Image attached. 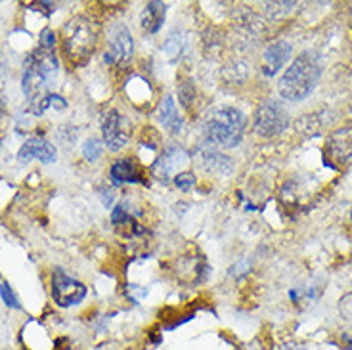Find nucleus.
<instances>
[{
    "label": "nucleus",
    "mask_w": 352,
    "mask_h": 350,
    "mask_svg": "<svg viewBox=\"0 0 352 350\" xmlns=\"http://www.w3.org/2000/svg\"><path fill=\"white\" fill-rule=\"evenodd\" d=\"M165 50H167L168 58H170L173 62L180 60V58H182V54L186 52V39L184 36L170 35L168 36L167 43H165Z\"/></svg>",
    "instance_id": "nucleus-18"
},
{
    "label": "nucleus",
    "mask_w": 352,
    "mask_h": 350,
    "mask_svg": "<svg viewBox=\"0 0 352 350\" xmlns=\"http://www.w3.org/2000/svg\"><path fill=\"white\" fill-rule=\"evenodd\" d=\"M102 136L109 151H121L131 140V123L119 109L109 107L100 117Z\"/></svg>",
    "instance_id": "nucleus-6"
},
{
    "label": "nucleus",
    "mask_w": 352,
    "mask_h": 350,
    "mask_svg": "<svg viewBox=\"0 0 352 350\" xmlns=\"http://www.w3.org/2000/svg\"><path fill=\"white\" fill-rule=\"evenodd\" d=\"M165 12H167V6L163 2H148L140 16L142 31L148 35H157L165 21Z\"/></svg>",
    "instance_id": "nucleus-15"
},
{
    "label": "nucleus",
    "mask_w": 352,
    "mask_h": 350,
    "mask_svg": "<svg viewBox=\"0 0 352 350\" xmlns=\"http://www.w3.org/2000/svg\"><path fill=\"white\" fill-rule=\"evenodd\" d=\"M4 113H6V105H4V104H2V102H0V119L4 117Z\"/></svg>",
    "instance_id": "nucleus-25"
},
{
    "label": "nucleus",
    "mask_w": 352,
    "mask_h": 350,
    "mask_svg": "<svg viewBox=\"0 0 352 350\" xmlns=\"http://www.w3.org/2000/svg\"><path fill=\"white\" fill-rule=\"evenodd\" d=\"M173 182L178 190L182 192H192L197 184V178H195L194 173H178V175L173 178Z\"/></svg>",
    "instance_id": "nucleus-19"
},
{
    "label": "nucleus",
    "mask_w": 352,
    "mask_h": 350,
    "mask_svg": "<svg viewBox=\"0 0 352 350\" xmlns=\"http://www.w3.org/2000/svg\"><path fill=\"white\" fill-rule=\"evenodd\" d=\"M82 155L88 159V161H96L100 155H102V142L98 138H90V140L85 142L82 146Z\"/></svg>",
    "instance_id": "nucleus-21"
},
{
    "label": "nucleus",
    "mask_w": 352,
    "mask_h": 350,
    "mask_svg": "<svg viewBox=\"0 0 352 350\" xmlns=\"http://www.w3.org/2000/svg\"><path fill=\"white\" fill-rule=\"evenodd\" d=\"M253 127L261 138H274L289 127V111L278 100H264L256 107Z\"/></svg>",
    "instance_id": "nucleus-5"
},
{
    "label": "nucleus",
    "mask_w": 352,
    "mask_h": 350,
    "mask_svg": "<svg viewBox=\"0 0 352 350\" xmlns=\"http://www.w3.org/2000/svg\"><path fill=\"white\" fill-rule=\"evenodd\" d=\"M87 285L80 283L79 280H75L69 274H65L62 268H56L52 272V298L58 307H77L79 303L87 298Z\"/></svg>",
    "instance_id": "nucleus-8"
},
{
    "label": "nucleus",
    "mask_w": 352,
    "mask_h": 350,
    "mask_svg": "<svg viewBox=\"0 0 352 350\" xmlns=\"http://www.w3.org/2000/svg\"><path fill=\"white\" fill-rule=\"evenodd\" d=\"M247 119L243 111L232 105H219L205 115L201 124L203 136L219 148H236L243 140Z\"/></svg>",
    "instance_id": "nucleus-3"
},
{
    "label": "nucleus",
    "mask_w": 352,
    "mask_h": 350,
    "mask_svg": "<svg viewBox=\"0 0 352 350\" xmlns=\"http://www.w3.org/2000/svg\"><path fill=\"white\" fill-rule=\"evenodd\" d=\"M58 71H60V63H58V56L54 52V48L36 46L35 52L27 58L21 87L31 104L33 113H36L38 105L50 94V85L58 77Z\"/></svg>",
    "instance_id": "nucleus-1"
},
{
    "label": "nucleus",
    "mask_w": 352,
    "mask_h": 350,
    "mask_svg": "<svg viewBox=\"0 0 352 350\" xmlns=\"http://www.w3.org/2000/svg\"><path fill=\"white\" fill-rule=\"evenodd\" d=\"M157 121L161 127H165L170 134H178V132L182 131V117L180 113L176 111V105L173 96H165L163 98V102L159 104V111H157Z\"/></svg>",
    "instance_id": "nucleus-16"
},
{
    "label": "nucleus",
    "mask_w": 352,
    "mask_h": 350,
    "mask_svg": "<svg viewBox=\"0 0 352 350\" xmlns=\"http://www.w3.org/2000/svg\"><path fill=\"white\" fill-rule=\"evenodd\" d=\"M0 297H2L4 305L8 308H14V310H19V308H21V303H19L18 297H16V293L12 291V287H10L6 281L0 283Z\"/></svg>",
    "instance_id": "nucleus-20"
},
{
    "label": "nucleus",
    "mask_w": 352,
    "mask_h": 350,
    "mask_svg": "<svg viewBox=\"0 0 352 350\" xmlns=\"http://www.w3.org/2000/svg\"><path fill=\"white\" fill-rule=\"evenodd\" d=\"M178 100H180V104H182V107H184L186 111H190V109L194 107L195 87L192 80H186V83H182V85L178 87Z\"/></svg>",
    "instance_id": "nucleus-17"
},
{
    "label": "nucleus",
    "mask_w": 352,
    "mask_h": 350,
    "mask_svg": "<svg viewBox=\"0 0 352 350\" xmlns=\"http://www.w3.org/2000/svg\"><path fill=\"white\" fill-rule=\"evenodd\" d=\"M56 148L44 138H29L18 151L19 161L38 159L43 163H54L56 161Z\"/></svg>",
    "instance_id": "nucleus-12"
},
{
    "label": "nucleus",
    "mask_w": 352,
    "mask_h": 350,
    "mask_svg": "<svg viewBox=\"0 0 352 350\" xmlns=\"http://www.w3.org/2000/svg\"><path fill=\"white\" fill-rule=\"evenodd\" d=\"M134 54V39L129 27L123 21H115L107 29L106 62L113 65H126Z\"/></svg>",
    "instance_id": "nucleus-7"
},
{
    "label": "nucleus",
    "mask_w": 352,
    "mask_h": 350,
    "mask_svg": "<svg viewBox=\"0 0 352 350\" xmlns=\"http://www.w3.org/2000/svg\"><path fill=\"white\" fill-rule=\"evenodd\" d=\"M186 161H188V153H186L184 149L180 148V146H170V148L165 149V153L153 163V173H155V176H159V178L167 180L168 176L173 175L176 168H180V166L184 165Z\"/></svg>",
    "instance_id": "nucleus-13"
},
{
    "label": "nucleus",
    "mask_w": 352,
    "mask_h": 350,
    "mask_svg": "<svg viewBox=\"0 0 352 350\" xmlns=\"http://www.w3.org/2000/svg\"><path fill=\"white\" fill-rule=\"evenodd\" d=\"M54 44H56V35H54V31L44 29L43 33H41V39H38V46H43V48H54Z\"/></svg>",
    "instance_id": "nucleus-23"
},
{
    "label": "nucleus",
    "mask_w": 352,
    "mask_h": 350,
    "mask_svg": "<svg viewBox=\"0 0 352 350\" xmlns=\"http://www.w3.org/2000/svg\"><path fill=\"white\" fill-rule=\"evenodd\" d=\"M194 161L197 168L203 173L214 176H228L234 171L232 159L222 155L220 151H214L211 148H197L194 153Z\"/></svg>",
    "instance_id": "nucleus-10"
},
{
    "label": "nucleus",
    "mask_w": 352,
    "mask_h": 350,
    "mask_svg": "<svg viewBox=\"0 0 352 350\" xmlns=\"http://www.w3.org/2000/svg\"><path fill=\"white\" fill-rule=\"evenodd\" d=\"M293 6H295V2H270V4H266V12L270 14V18L274 16V12H278L276 18H280L283 14H287L289 10H293Z\"/></svg>",
    "instance_id": "nucleus-22"
},
{
    "label": "nucleus",
    "mask_w": 352,
    "mask_h": 350,
    "mask_svg": "<svg viewBox=\"0 0 352 350\" xmlns=\"http://www.w3.org/2000/svg\"><path fill=\"white\" fill-rule=\"evenodd\" d=\"M351 220H352V212H351Z\"/></svg>",
    "instance_id": "nucleus-26"
},
{
    "label": "nucleus",
    "mask_w": 352,
    "mask_h": 350,
    "mask_svg": "<svg viewBox=\"0 0 352 350\" xmlns=\"http://www.w3.org/2000/svg\"><path fill=\"white\" fill-rule=\"evenodd\" d=\"M326 163L331 168L346 165L352 159V127H341L327 136Z\"/></svg>",
    "instance_id": "nucleus-9"
},
{
    "label": "nucleus",
    "mask_w": 352,
    "mask_h": 350,
    "mask_svg": "<svg viewBox=\"0 0 352 350\" xmlns=\"http://www.w3.org/2000/svg\"><path fill=\"white\" fill-rule=\"evenodd\" d=\"M291 52H293V48H291V44L285 43V41H278V43L270 44V46L266 48V52H264V75H266V77H274V75L287 63V60L291 58Z\"/></svg>",
    "instance_id": "nucleus-11"
},
{
    "label": "nucleus",
    "mask_w": 352,
    "mask_h": 350,
    "mask_svg": "<svg viewBox=\"0 0 352 350\" xmlns=\"http://www.w3.org/2000/svg\"><path fill=\"white\" fill-rule=\"evenodd\" d=\"M280 350H307L305 347H300L297 342H285Z\"/></svg>",
    "instance_id": "nucleus-24"
},
{
    "label": "nucleus",
    "mask_w": 352,
    "mask_h": 350,
    "mask_svg": "<svg viewBox=\"0 0 352 350\" xmlns=\"http://www.w3.org/2000/svg\"><path fill=\"white\" fill-rule=\"evenodd\" d=\"M96 27L87 16H75L62 27V52L73 69L87 65L96 48Z\"/></svg>",
    "instance_id": "nucleus-4"
},
{
    "label": "nucleus",
    "mask_w": 352,
    "mask_h": 350,
    "mask_svg": "<svg viewBox=\"0 0 352 350\" xmlns=\"http://www.w3.org/2000/svg\"><path fill=\"white\" fill-rule=\"evenodd\" d=\"M320 77H322V60L314 50H307L299 54V58H295L285 69L278 83V92L283 100L302 102L314 92Z\"/></svg>",
    "instance_id": "nucleus-2"
},
{
    "label": "nucleus",
    "mask_w": 352,
    "mask_h": 350,
    "mask_svg": "<svg viewBox=\"0 0 352 350\" xmlns=\"http://www.w3.org/2000/svg\"><path fill=\"white\" fill-rule=\"evenodd\" d=\"M109 176H111L113 184H138V182H144L140 166L136 165V161L131 157L117 159L109 168Z\"/></svg>",
    "instance_id": "nucleus-14"
}]
</instances>
